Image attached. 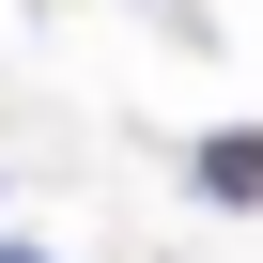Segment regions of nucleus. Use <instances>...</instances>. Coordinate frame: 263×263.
Instances as JSON below:
<instances>
[{
  "label": "nucleus",
  "instance_id": "f257e3e1",
  "mask_svg": "<svg viewBox=\"0 0 263 263\" xmlns=\"http://www.w3.org/2000/svg\"><path fill=\"white\" fill-rule=\"evenodd\" d=\"M201 186H217V201H263V140H248V124H232V140H201Z\"/></svg>",
  "mask_w": 263,
  "mask_h": 263
}]
</instances>
